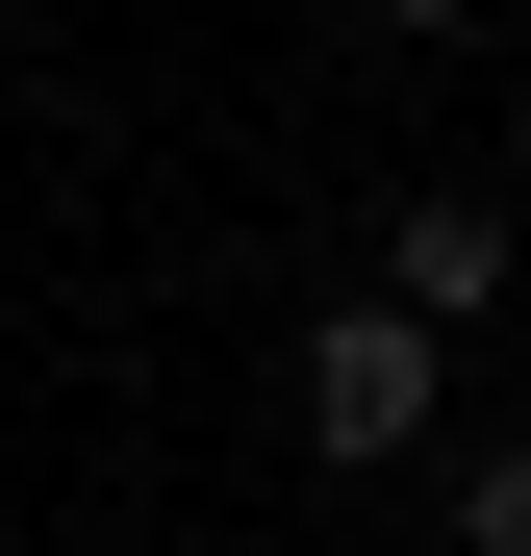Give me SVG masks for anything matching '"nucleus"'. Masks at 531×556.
<instances>
[{
  "instance_id": "obj_1",
  "label": "nucleus",
  "mask_w": 531,
  "mask_h": 556,
  "mask_svg": "<svg viewBox=\"0 0 531 556\" xmlns=\"http://www.w3.org/2000/svg\"><path fill=\"white\" fill-rule=\"evenodd\" d=\"M405 430H430V329L405 304H329L304 329V455H405Z\"/></svg>"
},
{
  "instance_id": "obj_2",
  "label": "nucleus",
  "mask_w": 531,
  "mask_h": 556,
  "mask_svg": "<svg viewBox=\"0 0 531 556\" xmlns=\"http://www.w3.org/2000/svg\"><path fill=\"white\" fill-rule=\"evenodd\" d=\"M380 304H405V329H481V304H506V203H405Z\"/></svg>"
},
{
  "instance_id": "obj_3",
  "label": "nucleus",
  "mask_w": 531,
  "mask_h": 556,
  "mask_svg": "<svg viewBox=\"0 0 531 556\" xmlns=\"http://www.w3.org/2000/svg\"><path fill=\"white\" fill-rule=\"evenodd\" d=\"M456 531H481V556H531V430H506V455H456Z\"/></svg>"
},
{
  "instance_id": "obj_4",
  "label": "nucleus",
  "mask_w": 531,
  "mask_h": 556,
  "mask_svg": "<svg viewBox=\"0 0 531 556\" xmlns=\"http://www.w3.org/2000/svg\"><path fill=\"white\" fill-rule=\"evenodd\" d=\"M380 26H456V0H380Z\"/></svg>"
}]
</instances>
